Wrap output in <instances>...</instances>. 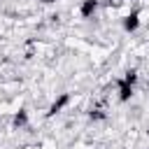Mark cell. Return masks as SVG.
Wrapping results in <instances>:
<instances>
[{
	"label": "cell",
	"mask_w": 149,
	"mask_h": 149,
	"mask_svg": "<svg viewBox=\"0 0 149 149\" xmlns=\"http://www.w3.org/2000/svg\"><path fill=\"white\" fill-rule=\"evenodd\" d=\"M137 28H140V12L133 9V12H128V14L123 16V30H126V33H135Z\"/></svg>",
	"instance_id": "obj_1"
},
{
	"label": "cell",
	"mask_w": 149,
	"mask_h": 149,
	"mask_svg": "<svg viewBox=\"0 0 149 149\" xmlns=\"http://www.w3.org/2000/svg\"><path fill=\"white\" fill-rule=\"evenodd\" d=\"M68 102H70V93H61V95H58V98H56V100L49 105V112H47V116H56V114H58V112H61V109H63Z\"/></svg>",
	"instance_id": "obj_2"
},
{
	"label": "cell",
	"mask_w": 149,
	"mask_h": 149,
	"mask_svg": "<svg viewBox=\"0 0 149 149\" xmlns=\"http://www.w3.org/2000/svg\"><path fill=\"white\" fill-rule=\"evenodd\" d=\"M98 0H81V5H79V14H81V19H91L95 12H98Z\"/></svg>",
	"instance_id": "obj_3"
},
{
	"label": "cell",
	"mask_w": 149,
	"mask_h": 149,
	"mask_svg": "<svg viewBox=\"0 0 149 149\" xmlns=\"http://www.w3.org/2000/svg\"><path fill=\"white\" fill-rule=\"evenodd\" d=\"M116 86H119V102H128L130 98H133V93H135V86H130V84H126V81H116Z\"/></svg>",
	"instance_id": "obj_4"
},
{
	"label": "cell",
	"mask_w": 149,
	"mask_h": 149,
	"mask_svg": "<svg viewBox=\"0 0 149 149\" xmlns=\"http://www.w3.org/2000/svg\"><path fill=\"white\" fill-rule=\"evenodd\" d=\"M12 126L19 130V128H26L28 126V109L21 107L19 112H14V119H12Z\"/></svg>",
	"instance_id": "obj_5"
},
{
	"label": "cell",
	"mask_w": 149,
	"mask_h": 149,
	"mask_svg": "<svg viewBox=\"0 0 149 149\" xmlns=\"http://www.w3.org/2000/svg\"><path fill=\"white\" fill-rule=\"evenodd\" d=\"M105 116H107V112H105V107H100V105H98V107H91V112H88V119H91V121H102Z\"/></svg>",
	"instance_id": "obj_6"
},
{
	"label": "cell",
	"mask_w": 149,
	"mask_h": 149,
	"mask_svg": "<svg viewBox=\"0 0 149 149\" xmlns=\"http://www.w3.org/2000/svg\"><path fill=\"white\" fill-rule=\"evenodd\" d=\"M121 81H126V84L135 86V81H137V72H135V70H126V72H123V77H121Z\"/></svg>",
	"instance_id": "obj_7"
},
{
	"label": "cell",
	"mask_w": 149,
	"mask_h": 149,
	"mask_svg": "<svg viewBox=\"0 0 149 149\" xmlns=\"http://www.w3.org/2000/svg\"><path fill=\"white\" fill-rule=\"evenodd\" d=\"M37 2H42V5H54V2H58V0H37Z\"/></svg>",
	"instance_id": "obj_8"
}]
</instances>
